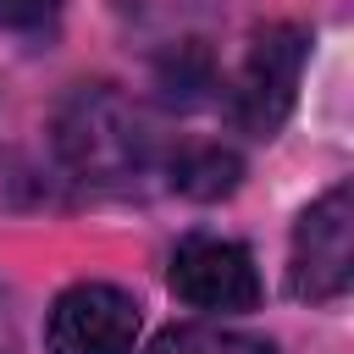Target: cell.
Masks as SVG:
<instances>
[{"instance_id":"obj_1","label":"cell","mask_w":354,"mask_h":354,"mask_svg":"<svg viewBox=\"0 0 354 354\" xmlns=\"http://www.w3.org/2000/svg\"><path fill=\"white\" fill-rule=\"evenodd\" d=\"M354 277V199H348V183L326 188L293 227V271H288V288L310 304L321 299H337Z\"/></svg>"},{"instance_id":"obj_2","label":"cell","mask_w":354,"mask_h":354,"mask_svg":"<svg viewBox=\"0 0 354 354\" xmlns=\"http://www.w3.org/2000/svg\"><path fill=\"white\" fill-rule=\"evenodd\" d=\"M299 72H304V33L288 28V22L266 28V33L249 44L243 72H238V88H232V116H238V127H249L254 138L277 133L282 116L293 111Z\"/></svg>"},{"instance_id":"obj_3","label":"cell","mask_w":354,"mask_h":354,"mask_svg":"<svg viewBox=\"0 0 354 354\" xmlns=\"http://www.w3.org/2000/svg\"><path fill=\"white\" fill-rule=\"evenodd\" d=\"M138 304L111 282H77L55 299L44 343L50 354H133Z\"/></svg>"},{"instance_id":"obj_4","label":"cell","mask_w":354,"mask_h":354,"mask_svg":"<svg viewBox=\"0 0 354 354\" xmlns=\"http://www.w3.org/2000/svg\"><path fill=\"white\" fill-rule=\"evenodd\" d=\"M171 293L194 310H254L260 304L254 254L232 238H188L171 254Z\"/></svg>"},{"instance_id":"obj_5","label":"cell","mask_w":354,"mask_h":354,"mask_svg":"<svg viewBox=\"0 0 354 354\" xmlns=\"http://www.w3.org/2000/svg\"><path fill=\"white\" fill-rule=\"evenodd\" d=\"M144 354H277V348L243 332H221V326H166Z\"/></svg>"},{"instance_id":"obj_6","label":"cell","mask_w":354,"mask_h":354,"mask_svg":"<svg viewBox=\"0 0 354 354\" xmlns=\"http://www.w3.org/2000/svg\"><path fill=\"white\" fill-rule=\"evenodd\" d=\"M177 183H183L188 194H199V199H216V194H227V188L238 183V160H232L227 149H199V155L183 160Z\"/></svg>"},{"instance_id":"obj_7","label":"cell","mask_w":354,"mask_h":354,"mask_svg":"<svg viewBox=\"0 0 354 354\" xmlns=\"http://www.w3.org/2000/svg\"><path fill=\"white\" fill-rule=\"evenodd\" d=\"M55 6H61V0H0V22H6V28H33V22H44Z\"/></svg>"}]
</instances>
